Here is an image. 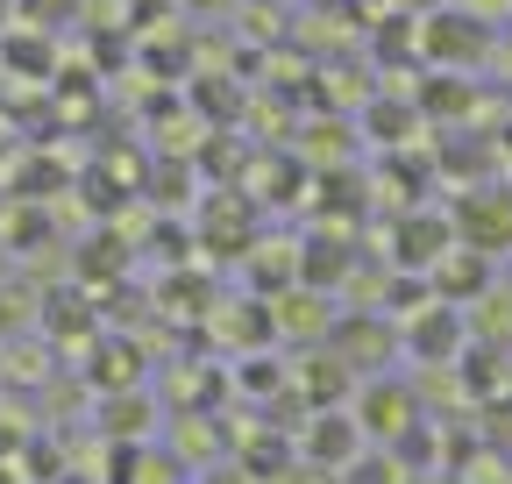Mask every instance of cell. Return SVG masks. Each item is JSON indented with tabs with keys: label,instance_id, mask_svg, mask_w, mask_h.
<instances>
[{
	"label": "cell",
	"instance_id": "cell-1",
	"mask_svg": "<svg viewBox=\"0 0 512 484\" xmlns=\"http://www.w3.org/2000/svg\"><path fill=\"white\" fill-rule=\"evenodd\" d=\"M463 235L477 242V250H505V242H512V200H505V193H470Z\"/></svg>",
	"mask_w": 512,
	"mask_h": 484
},
{
	"label": "cell",
	"instance_id": "cell-2",
	"mask_svg": "<svg viewBox=\"0 0 512 484\" xmlns=\"http://www.w3.org/2000/svg\"><path fill=\"white\" fill-rule=\"evenodd\" d=\"M335 342H342V371H377L392 356V328H377V321H342Z\"/></svg>",
	"mask_w": 512,
	"mask_h": 484
},
{
	"label": "cell",
	"instance_id": "cell-3",
	"mask_svg": "<svg viewBox=\"0 0 512 484\" xmlns=\"http://www.w3.org/2000/svg\"><path fill=\"white\" fill-rule=\"evenodd\" d=\"M413 406H420L413 392H399V385H377V392L363 399V428L392 442V435H406V428H413Z\"/></svg>",
	"mask_w": 512,
	"mask_h": 484
},
{
	"label": "cell",
	"instance_id": "cell-4",
	"mask_svg": "<svg viewBox=\"0 0 512 484\" xmlns=\"http://www.w3.org/2000/svg\"><path fill=\"white\" fill-rule=\"evenodd\" d=\"M477 342L484 349H505L512 342V285H491L477 299Z\"/></svg>",
	"mask_w": 512,
	"mask_h": 484
},
{
	"label": "cell",
	"instance_id": "cell-5",
	"mask_svg": "<svg viewBox=\"0 0 512 484\" xmlns=\"http://www.w3.org/2000/svg\"><path fill=\"white\" fill-rule=\"evenodd\" d=\"M356 449H363V442H356V428H349V420H335V413L313 428V456H320V463H349Z\"/></svg>",
	"mask_w": 512,
	"mask_h": 484
},
{
	"label": "cell",
	"instance_id": "cell-6",
	"mask_svg": "<svg viewBox=\"0 0 512 484\" xmlns=\"http://www.w3.org/2000/svg\"><path fill=\"white\" fill-rule=\"evenodd\" d=\"M278 328L285 335H328V299H285V314H278Z\"/></svg>",
	"mask_w": 512,
	"mask_h": 484
},
{
	"label": "cell",
	"instance_id": "cell-7",
	"mask_svg": "<svg viewBox=\"0 0 512 484\" xmlns=\"http://www.w3.org/2000/svg\"><path fill=\"white\" fill-rule=\"evenodd\" d=\"M434 264H441V285H448V292H484V264H470V250L434 257Z\"/></svg>",
	"mask_w": 512,
	"mask_h": 484
},
{
	"label": "cell",
	"instance_id": "cell-8",
	"mask_svg": "<svg viewBox=\"0 0 512 484\" xmlns=\"http://www.w3.org/2000/svg\"><path fill=\"white\" fill-rule=\"evenodd\" d=\"M143 428H150V406H143V399H114V406H107V435H114V442L143 435Z\"/></svg>",
	"mask_w": 512,
	"mask_h": 484
},
{
	"label": "cell",
	"instance_id": "cell-9",
	"mask_svg": "<svg viewBox=\"0 0 512 484\" xmlns=\"http://www.w3.org/2000/svg\"><path fill=\"white\" fill-rule=\"evenodd\" d=\"M299 385H306L313 399H335V392H342V363H335V356H313L306 371H299Z\"/></svg>",
	"mask_w": 512,
	"mask_h": 484
},
{
	"label": "cell",
	"instance_id": "cell-10",
	"mask_svg": "<svg viewBox=\"0 0 512 484\" xmlns=\"http://www.w3.org/2000/svg\"><path fill=\"white\" fill-rule=\"evenodd\" d=\"M214 449H221V442H214V420H192V413H185V420H178V456H214Z\"/></svg>",
	"mask_w": 512,
	"mask_h": 484
},
{
	"label": "cell",
	"instance_id": "cell-11",
	"mask_svg": "<svg viewBox=\"0 0 512 484\" xmlns=\"http://www.w3.org/2000/svg\"><path fill=\"white\" fill-rule=\"evenodd\" d=\"M136 371H143V356H136V349H121V342L100 356V385H128Z\"/></svg>",
	"mask_w": 512,
	"mask_h": 484
},
{
	"label": "cell",
	"instance_id": "cell-12",
	"mask_svg": "<svg viewBox=\"0 0 512 484\" xmlns=\"http://www.w3.org/2000/svg\"><path fill=\"white\" fill-rule=\"evenodd\" d=\"M448 342H456V321H448V314H441V321H427V328L413 321V349H427V356H448Z\"/></svg>",
	"mask_w": 512,
	"mask_h": 484
},
{
	"label": "cell",
	"instance_id": "cell-13",
	"mask_svg": "<svg viewBox=\"0 0 512 484\" xmlns=\"http://www.w3.org/2000/svg\"><path fill=\"white\" fill-rule=\"evenodd\" d=\"M128 477H136V484H171L178 470H171L164 456H150V463H128Z\"/></svg>",
	"mask_w": 512,
	"mask_h": 484
},
{
	"label": "cell",
	"instance_id": "cell-14",
	"mask_svg": "<svg viewBox=\"0 0 512 484\" xmlns=\"http://www.w3.org/2000/svg\"><path fill=\"white\" fill-rule=\"evenodd\" d=\"M356 484H399V470H392V463H370V470L356 463Z\"/></svg>",
	"mask_w": 512,
	"mask_h": 484
},
{
	"label": "cell",
	"instance_id": "cell-15",
	"mask_svg": "<svg viewBox=\"0 0 512 484\" xmlns=\"http://www.w3.org/2000/svg\"><path fill=\"white\" fill-rule=\"evenodd\" d=\"M278 484H328V470H285Z\"/></svg>",
	"mask_w": 512,
	"mask_h": 484
}]
</instances>
